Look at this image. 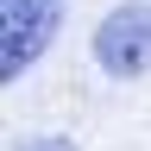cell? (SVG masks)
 Wrapping results in <instances>:
<instances>
[{
  "label": "cell",
  "mask_w": 151,
  "mask_h": 151,
  "mask_svg": "<svg viewBox=\"0 0 151 151\" xmlns=\"http://www.w3.org/2000/svg\"><path fill=\"white\" fill-rule=\"evenodd\" d=\"M69 0H0V82H19L50 50Z\"/></svg>",
  "instance_id": "cell-1"
},
{
  "label": "cell",
  "mask_w": 151,
  "mask_h": 151,
  "mask_svg": "<svg viewBox=\"0 0 151 151\" xmlns=\"http://www.w3.org/2000/svg\"><path fill=\"white\" fill-rule=\"evenodd\" d=\"M94 63H101L107 76H120V82H132V76L151 69V0H126V6H113L101 25H94Z\"/></svg>",
  "instance_id": "cell-2"
},
{
  "label": "cell",
  "mask_w": 151,
  "mask_h": 151,
  "mask_svg": "<svg viewBox=\"0 0 151 151\" xmlns=\"http://www.w3.org/2000/svg\"><path fill=\"white\" fill-rule=\"evenodd\" d=\"M19 151H76L69 139H32V145H19Z\"/></svg>",
  "instance_id": "cell-3"
}]
</instances>
